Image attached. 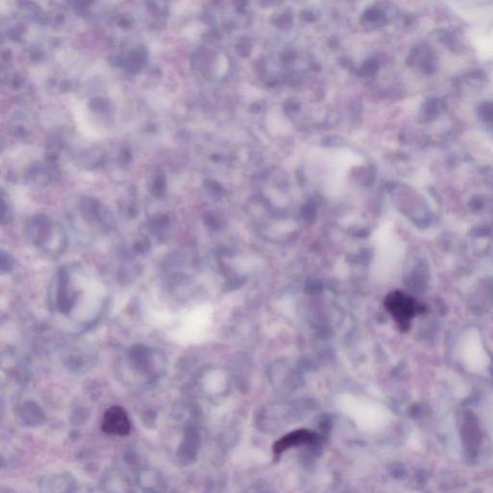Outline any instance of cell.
<instances>
[{"mask_svg": "<svg viewBox=\"0 0 493 493\" xmlns=\"http://www.w3.org/2000/svg\"><path fill=\"white\" fill-rule=\"evenodd\" d=\"M102 429L105 434L124 437L129 435L132 430V422L124 408L114 405L105 411Z\"/></svg>", "mask_w": 493, "mask_h": 493, "instance_id": "7a4b0ae2", "label": "cell"}, {"mask_svg": "<svg viewBox=\"0 0 493 493\" xmlns=\"http://www.w3.org/2000/svg\"><path fill=\"white\" fill-rule=\"evenodd\" d=\"M386 307L402 329H408L410 319L418 312L415 302L403 293L394 292L386 299Z\"/></svg>", "mask_w": 493, "mask_h": 493, "instance_id": "6da1fadb", "label": "cell"}, {"mask_svg": "<svg viewBox=\"0 0 493 493\" xmlns=\"http://www.w3.org/2000/svg\"><path fill=\"white\" fill-rule=\"evenodd\" d=\"M467 339V341L464 346L465 364L475 370L484 369L487 364V354L484 352L480 339L477 336V334H470Z\"/></svg>", "mask_w": 493, "mask_h": 493, "instance_id": "277c9868", "label": "cell"}, {"mask_svg": "<svg viewBox=\"0 0 493 493\" xmlns=\"http://www.w3.org/2000/svg\"><path fill=\"white\" fill-rule=\"evenodd\" d=\"M317 440V435L309 430H298L277 440L274 444L273 451L276 455L282 454L288 449L295 447V446L304 445V444L314 443Z\"/></svg>", "mask_w": 493, "mask_h": 493, "instance_id": "3957f363", "label": "cell"}]
</instances>
